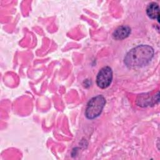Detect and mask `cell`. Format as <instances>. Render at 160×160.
<instances>
[{
    "mask_svg": "<svg viewBox=\"0 0 160 160\" xmlns=\"http://www.w3.org/2000/svg\"><path fill=\"white\" fill-rule=\"evenodd\" d=\"M154 56V50L148 45H139L131 49L124 57V63L129 68H140L147 65Z\"/></svg>",
    "mask_w": 160,
    "mask_h": 160,
    "instance_id": "obj_1",
    "label": "cell"
},
{
    "mask_svg": "<svg viewBox=\"0 0 160 160\" xmlns=\"http://www.w3.org/2000/svg\"><path fill=\"white\" fill-rule=\"evenodd\" d=\"M106 104V99L102 95L92 98L87 104L85 115L88 119H93L101 113Z\"/></svg>",
    "mask_w": 160,
    "mask_h": 160,
    "instance_id": "obj_2",
    "label": "cell"
},
{
    "mask_svg": "<svg viewBox=\"0 0 160 160\" xmlns=\"http://www.w3.org/2000/svg\"><path fill=\"white\" fill-rule=\"evenodd\" d=\"M112 79V71L109 66H105L101 69L96 77V84L101 89L108 88Z\"/></svg>",
    "mask_w": 160,
    "mask_h": 160,
    "instance_id": "obj_3",
    "label": "cell"
},
{
    "mask_svg": "<svg viewBox=\"0 0 160 160\" xmlns=\"http://www.w3.org/2000/svg\"><path fill=\"white\" fill-rule=\"evenodd\" d=\"M131 33V28L127 26H121L118 27L113 32L112 37L116 40H122L127 37Z\"/></svg>",
    "mask_w": 160,
    "mask_h": 160,
    "instance_id": "obj_4",
    "label": "cell"
},
{
    "mask_svg": "<svg viewBox=\"0 0 160 160\" xmlns=\"http://www.w3.org/2000/svg\"><path fill=\"white\" fill-rule=\"evenodd\" d=\"M146 13L148 16L152 19H157L159 22V5L156 2L150 3L146 8Z\"/></svg>",
    "mask_w": 160,
    "mask_h": 160,
    "instance_id": "obj_5",
    "label": "cell"
}]
</instances>
